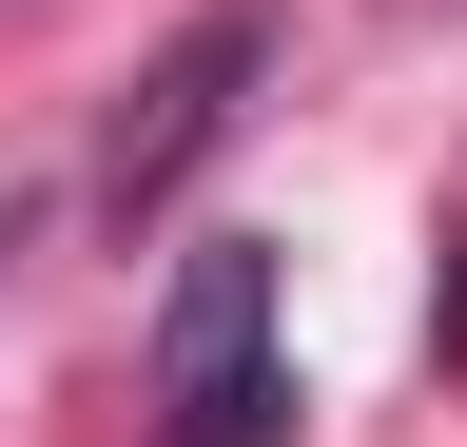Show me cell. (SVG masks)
Listing matches in <instances>:
<instances>
[{"instance_id": "3", "label": "cell", "mask_w": 467, "mask_h": 447, "mask_svg": "<svg viewBox=\"0 0 467 447\" xmlns=\"http://www.w3.org/2000/svg\"><path fill=\"white\" fill-rule=\"evenodd\" d=\"M429 330H448V370H467V214H448V311H429Z\"/></svg>"}, {"instance_id": "1", "label": "cell", "mask_w": 467, "mask_h": 447, "mask_svg": "<svg viewBox=\"0 0 467 447\" xmlns=\"http://www.w3.org/2000/svg\"><path fill=\"white\" fill-rule=\"evenodd\" d=\"M292 428V370H273V253L254 234H195L156 292V447H273Z\"/></svg>"}, {"instance_id": "2", "label": "cell", "mask_w": 467, "mask_h": 447, "mask_svg": "<svg viewBox=\"0 0 467 447\" xmlns=\"http://www.w3.org/2000/svg\"><path fill=\"white\" fill-rule=\"evenodd\" d=\"M254 78H273V0H214V20H175V59L117 97V137H98V214L137 234V214H175V176L254 117Z\"/></svg>"}]
</instances>
